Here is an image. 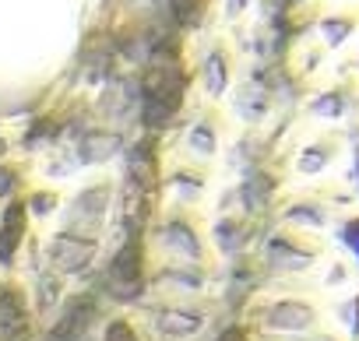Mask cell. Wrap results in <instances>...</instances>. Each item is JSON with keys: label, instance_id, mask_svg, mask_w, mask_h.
Returning a JSON list of instances; mask_svg holds the SVG:
<instances>
[{"label": "cell", "instance_id": "11", "mask_svg": "<svg viewBox=\"0 0 359 341\" xmlns=\"http://www.w3.org/2000/svg\"><path fill=\"white\" fill-rule=\"evenodd\" d=\"M172 4H176V15H180V22H191V18H194L198 0H172Z\"/></svg>", "mask_w": 359, "mask_h": 341}, {"label": "cell", "instance_id": "4", "mask_svg": "<svg viewBox=\"0 0 359 341\" xmlns=\"http://www.w3.org/2000/svg\"><path fill=\"white\" fill-rule=\"evenodd\" d=\"M0 323H4L8 334H15L22 323H25V313H22V302L11 288H0Z\"/></svg>", "mask_w": 359, "mask_h": 341}, {"label": "cell", "instance_id": "10", "mask_svg": "<svg viewBox=\"0 0 359 341\" xmlns=\"http://www.w3.org/2000/svg\"><path fill=\"white\" fill-rule=\"evenodd\" d=\"M106 341H137V337H134V334H130V327H127V323L120 320V323H113V327H109Z\"/></svg>", "mask_w": 359, "mask_h": 341}, {"label": "cell", "instance_id": "2", "mask_svg": "<svg viewBox=\"0 0 359 341\" xmlns=\"http://www.w3.org/2000/svg\"><path fill=\"white\" fill-rule=\"evenodd\" d=\"M355 29H359V11H338V15H327L320 22V36L327 46H341Z\"/></svg>", "mask_w": 359, "mask_h": 341}, {"label": "cell", "instance_id": "13", "mask_svg": "<svg viewBox=\"0 0 359 341\" xmlns=\"http://www.w3.org/2000/svg\"><path fill=\"white\" fill-rule=\"evenodd\" d=\"M355 169H359V151H355Z\"/></svg>", "mask_w": 359, "mask_h": 341}, {"label": "cell", "instance_id": "6", "mask_svg": "<svg viewBox=\"0 0 359 341\" xmlns=\"http://www.w3.org/2000/svg\"><path fill=\"white\" fill-rule=\"evenodd\" d=\"M327 162H331V144H317V148H310L299 158V169H303V173H320Z\"/></svg>", "mask_w": 359, "mask_h": 341}, {"label": "cell", "instance_id": "9", "mask_svg": "<svg viewBox=\"0 0 359 341\" xmlns=\"http://www.w3.org/2000/svg\"><path fill=\"white\" fill-rule=\"evenodd\" d=\"M341 316H345V323H348V330L359 337V295L355 299H348L345 306H341Z\"/></svg>", "mask_w": 359, "mask_h": 341}, {"label": "cell", "instance_id": "7", "mask_svg": "<svg viewBox=\"0 0 359 341\" xmlns=\"http://www.w3.org/2000/svg\"><path fill=\"white\" fill-rule=\"evenodd\" d=\"M341 243L348 246V253L359 260V215L355 218H348L345 225H341Z\"/></svg>", "mask_w": 359, "mask_h": 341}, {"label": "cell", "instance_id": "5", "mask_svg": "<svg viewBox=\"0 0 359 341\" xmlns=\"http://www.w3.org/2000/svg\"><path fill=\"white\" fill-rule=\"evenodd\" d=\"M88 320H92V302H88V299H85V302H74L71 313H67V320H64L53 334H57V337H74L78 330L88 327Z\"/></svg>", "mask_w": 359, "mask_h": 341}, {"label": "cell", "instance_id": "12", "mask_svg": "<svg viewBox=\"0 0 359 341\" xmlns=\"http://www.w3.org/2000/svg\"><path fill=\"white\" fill-rule=\"evenodd\" d=\"M219 341H247V334H243L240 327H229V330H226V334H222Z\"/></svg>", "mask_w": 359, "mask_h": 341}, {"label": "cell", "instance_id": "1", "mask_svg": "<svg viewBox=\"0 0 359 341\" xmlns=\"http://www.w3.org/2000/svg\"><path fill=\"white\" fill-rule=\"evenodd\" d=\"M25 232V204H11L4 215V229H0V260H11L15 246Z\"/></svg>", "mask_w": 359, "mask_h": 341}, {"label": "cell", "instance_id": "3", "mask_svg": "<svg viewBox=\"0 0 359 341\" xmlns=\"http://www.w3.org/2000/svg\"><path fill=\"white\" fill-rule=\"evenodd\" d=\"M113 281L120 288V295H134L137 292V246H127L116 264H113Z\"/></svg>", "mask_w": 359, "mask_h": 341}, {"label": "cell", "instance_id": "8", "mask_svg": "<svg viewBox=\"0 0 359 341\" xmlns=\"http://www.w3.org/2000/svg\"><path fill=\"white\" fill-rule=\"evenodd\" d=\"M341 109H345L341 95H320L313 102V113H320V116H341Z\"/></svg>", "mask_w": 359, "mask_h": 341}]
</instances>
